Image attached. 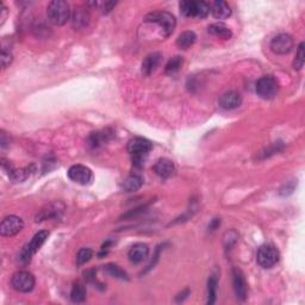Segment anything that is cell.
Instances as JSON below:
<instances>
[{"mask_svg": "<svg viewBox=\"0 0 305 305\" xmlns=\"http://www.w3.org/2000/svg\"><path fill=\"white\" fill-rule=\"evenodd\" d=\"M29 175L30 168H22V170H16V168H14L13 171H11L10 173H8V177H10V179L13 181V183H23Z\"/></svg>", "mask_w": 305, "mask_h": 305, "instance_id": "83f0119b", "label": "cell"}, {"mask_svg": "<svg viewBox=\"0 0 305 305\" xmlns=\"http://www.w3.org/2000/svg\"><path fill=\"white\" fill-rule=\"evenodd\" d=\"M180 7V12L183 16L191 18H195L196 14V1H193V0H184V1H181L179 4Z\"/></svg>", "mask_w": 305, "mask_h": 305, "instance_id": "4316f807", "label": "cell"}, {"mask_svg": "<svg viewBox=\"0 0 305 305\" xmlns=\"http://www.w3.org/2000/svg\"><path fill=\"white\" fill-rule=\"evenodd\" d=\"M48 236H49V232L47 230H41L37 234H35V236L31 238V241L28 244L23 247V249L19 253V262L22 265H28L31 261V258L34 256L36 253L40 250V248L43 246L45 241H47Z\"/></svg>", "mask_w": 305, "mask_h": 305, "instance_id": "277c9868", "label": "cell"}, {"mask_svg": "<svg viewBox=\"0 0 305 305\" xmlns=\"http://www.w3.org/2000/svg\"><path fill=\"white\" fill-rule=\"evenodd\" d=\"M207 31H209V34L218 36V37L224 38V40H228V38H230L232 36L231 30L223 23L211 24L209 28H207Z\"/></svg>", "mask_w": 305, "mask_h": 305, "instance_id": "d6986e66", "label": "cell"}, {"mask_svg": "<svg viewBox=\"0 0 305 305\" xmlns=\"http://www.w3.org/2000/svg\"><path fill=\"white\" fill-rule=\"evenodd\" d=\"M146 23H154L160 26L161 29V34L164 37H168V36L173 34L175 25H177V20L173 14L170 12L166 11H155L148 13L146 18H144Z\"/></svg>", "mask_w": 305, "mask_h": 305, "instance_id": "7a4b0ae2", "label": "cell"}, {"mask_svg": "<svg viewBox=\"0 0 305 305\" xmlns=\"http://www.w3.org/2000/svg\"><path fill=\"white\" fill-rule=\"evenodd\" d=\"M128 153L131 155L132 164L135 167H142L144 164V160L153 149V143L149 140L143 137H134L128 142Z\"/></svg>", "mask_w": 305, "mask_h": 305, "instance_id": "6da1fadb", "label": "cell"}, {"mask_svg": "<svg viewBox=\"0 0 305 305\" xmlns=\"http://www.w3.org/2000/svg\"><path fill=\"white\" fill-rule=\"evenodd\" d=\"M278 89H279V85H278V81L273 75H264V77H261L255 86L256 95L262 99H266V101L273 98L277 95Z\"/></svg>", "mask_w": 305, "mask_h": 305, "instance_id": "5b68a950", "label": "cell"}, {"mask_svg": "<svg viewBox=\"0 0 305 305\" xmlns=\"http://www.w3.org/2000/svg\"><path fill=\"white\" fill-rule=\"evenodd\" d=\"M279 252L276 247L271 244H264L258 249L256 253V261L262 268H272L279 261Z\"/></svg>", "mask_w": 305, "mask_h": 305, "instance_id": "8992f818", "label": "cell"}, {"mask_svg": "<svg viewBox=\"0 0 305 305\" xmlns=\"http://www.w3.org/2000/svg\"><path fill=\"white\" fill-rule=\"evenodd\" d=\"M93 252L90 248H81L77 254V265L78 266H83L85 265L86 262H89L92 258Z\"/></svg>", "mask_w": 305, "mask_h": 305, "instance_id": "f546056e", "label": "cell"}, {"mask_svg": "<svg viewBox=\"0 0 305 305\" xmlns=\"http://www.w3.org/2000/svg\"><path fill=\"white\" fill-rule=\"evenodd\" d=\"M196 40H197V36L193 31H184L183 34L179 35V37L177 38V45L180 49H189L191 45L195 44Z\"/></svg>", "mask_w": 305, "mask_h": 305, "instance_id": "7402d4cb", "label": "cell"}, {"mask_svg": "<svg viewBox=\"0 0 305 305\" xmlns=\"http://www.w3.org/2000/svg\"><path fill=\"white\" fill-rule=\"evenodd\" d=\"M112 134V132H111ZM111 134L107 130L101 132H93L89 137V146L91 148H98L111 138Z\"/></svg>", "mask_w": 305, "mask_h": 305, "instance_id": "44dd1931", "label": "cell"}, {"mask_svg": "<svg viewBox=\"0 0 305 305\" xmlns=\"http://www.w3.org/2000/svg\"><path fill=\"white\" fill-rule=\"evenodd\" d=\"M71 300L74 303H81L86 300V289L83 284H74L71 291Z\"/></svg>", "mask_w": 305, "mask_h": 305, "instance_id": "cb8c5ba5", "label": "cell"}, {"mask_svg": "<svg viewBox=\"0 0 305 305\" xmlns=\"http://www.w3.org/2000/svg\"><path fill=\"white\" fill-rule=\"evenodd\" d=\"M181 66H183V57L181 56H174L172 57L170 61L167 62L165 67V73L167 75H173L180 71Z\"/></svg>", "mask_w": 305, "mask_h": 305, "instance_id": "d4e9b609", "label": "cell"}, {"mask_svg": "<svg viewBox=\"0 0 305 305\" xmlns=\"http://www.w3.org/2000/svg\"><path fill=\"white\" fill-rule=\"evenodd\" d=\"M149 255V248L146 243H136L128 252V258L132 264H140Z\"/></svg>", "mask_w": 305, "mask_h": 305, "instance_id": "2e32d148", "label": "cell"}, {"mask_svg": "<svg viewBox=\"0 0 305 305\" xmlns=\"http://www.w3.org/2000/svg\"><path fill=\"white\" fill-rule=\"evenodd\" d=\"M63 210H65V206H63L62 203H59V202H57V203H50L37 213V216H36V222H42V220L45 219L56 218V217L59 218V217L62 215Z\"/></svg>", "mask_w": 305, "mask_h": 305, "instance_id": "7c38bea8", "label": "cell"}, {"mask_svg": "<svg viewBox=\"0 0 305 305\" xmlns=\"http://www.w3.org/2000/svg\"><path fill=\"white\" fill-rule=\"evenodd\" d=\"M11 285L18 292L32 291L35 288V277L34 274L28 271H18L11 278Z\"/></svg>", "mask_w": 305, "mask_h": 305, "instance_id": "52a82bcc", "label": "cell"}, {"mask_svg": "<svg viewBox=\"0 0 305 305\" xmlns=\"http://www.w3.org/2000/svg\"><path fill=\"white\" fill-rule=\"evenodd\" d=\"M104 270L106 271L111 277L117 278V279H120V280H128L129 279V277H128V274H126V272L123 271L122 268L119 267V266H117V265H114V264L106 265L104 267Z\"/></svg>", "mask_w": 305, "mask_h": 305, "instance_id": "484cf974", "label": "cell"}, {"mask_svg": "<svg viewBox=\"0 0 305 305\" xmlns=\"http://www.w3.org/2000/svg\"><path fill=\"white\" fill-rule=\"evenodd\" d=\"M153 170L154 172H155V174L159 175L160 178H162V179H167V178H170L173 175L175 167H174V164L171 161L170 159L162 158L156 161V164L154 165Z\"/></svg>", "mask_w": 305, "mask_h": 305, "instance_id": "9a60e30c", "label": "cell"}, {"mask_svg": "<svg viewBox=\"0 0 305 305\" xmlns=\"http://www.w3.org/2000/svg\"><path fill=\"white\" fill-rule=\"evenodd\" d=\"M219 224H220V220H219L218 218L213 219V220H212V223H211V225H210V229H211V230H215V229H216L217 226H218Z\"/></svg>", "mask_w": 305, "mask_h": 305, "instance_id": "836d02e7", "label": "cell"}, {"mask_svg": "<svg viewBox=\"0 0 305 305\" xmlns=\"http://www.w3.org/2000/svg\"><path fill=\"white\" fill-rule=\"evenodd\" d=\"M304 66V43L302 42L297 48V54H296V59L294 61V68L297 71H301Z\"/></svg>", "mask_w": 305, "mask_h": 305, "instance_id": "4dcf8cb0", "label": "cell"}, {"mask_svg": "<svg viewBox=\"0 0 305 305\" xmlns=\"http://www.w3.org/2000/svg\"><path fill=\"white\" fill-rule=\"evenodd\" d=\"M242 104V97L236 91H229L220 96L219 106L224 110H234Z\"/></svg>", "mask_w": 305, "mask_h": 305, "instance_id": "4fadbf2b", "label": "cell"}, {"mask_svg": "<svg viewBox=\"0 0 305 305\" xmlns=\"http://www.w3.org/2000/svg\"><path fill=\"white\" fill-rule=\"evenodd\" d=\"M211 12H212V16L217 19H226V18L231 16L230 6L225 1H222V0L213 2L212 6H211Z\"/></svg>", "mask_w": 305, "mask_h": 305, "instance_id": "ac0fdd59", "label": "cell"}, {"mask_svg": "<svg viewBox=\"0 0 305 305\" xmlns=\"http://www.w3.org/2000/svg\"><path fill=\"white\" fill-rule=\"evenodd\" d=\"M142 185H143V179H142L141 175L131 174L129 175L124 183H123V189H124L126 192H135L137 191V190H140Z\"/></svg>", "mask_w": 305, "mask_h": 305, "instance_id": "ffe728a7", "label": "cell"}, {"mask_svg": "<svg viewBox=\"0 0 305 305\" xmlns=\"http://www.w3.org/2000/svg\"><path fill=\"white\" fill-rule=\"evenodd\" d=\"M294 38L289 34H279L271 41L270 48L274 54L278 55H285L294 49Z\"/></svg>", "mask_w": 305, "mask_h": 305, "instance_id": "9c48e42d", "label": "cell"}, {"mask_svg": "<svg viewBox=\"0 0 305 305\" xmlns=\"http://www.w3.org/2000/svg\"><path fill=\"white\" fill-rule=\"evenodd\" d=\"M211 11V6L209 2L206 1H196V14L195 18H203L207 17V14L210 13Z\"/></svg>", "mask_w": 305, "mask_h": 305, "instance_id": "f1b7e54d", "label": "cell"}, {"mask_svg": "<svg viewBox=\"0 0 305 305\" xmlns=\"http://www.w3.org/2000/svg\"><path fill=\"white\" fill-rule=\"evenodd\" d=\"M217 285H218V278H217L216 274H212L207 280V304L215 303Z\"/></svg>", "mask_w": 305, "mask_h": 305, "instance_id": "603a6c76", "label": "cell"}, {"mask_svg": "<svg viewBox=\"0 0 305 305\" xmlns=\"http://www.w3.org/2000/svg\"><path fill=\"white\" fill-rule=\"evenodd\" d=\"M24 228V222L20 217L11 215L5 217L0 224V234L2 236H14Z\"/></svg>", "mask_w": 305, "mask_h": 305, "instance_id": "30bf717a", "label": "cell"}, {"mask_svg": "<svg viewBox=\"0 0 305 305\" xmlns=\"http://www.w3.org/2000/svg\"><path fill=\"white\" fill-rule=\"evenodd\" d=\"M12 62V54L10 53V51H6L5 49H2L1 51V66L2 68H6L8 67V66L11 65Z\"/></svg>", "mask_w": 305, "mask_h": 305, "instance_id": "1f68e13d", "label": "cell"}, {"mask_svg": "<svg viewBox=\"0 0 305 305\" xmlns=\"http://www.w3.org/2000/svg\"><path fill=\"white\" fill-rule=\"evenodd\" d=\"M162 60V55L160 53H153L149 54L146 59L142 62V73L144 75H150L158 68Z\"/></svg>", "mask_w": 305, "mask_h": 305, "instance_id": "e0dca14e", "label": "cell"}, {"mask_svg": "<svg viewBox=\"0 0 305 305\" xmlns=\"http://www.w3.org/2000/svg\"><path fill=\"white\" fill-rule=\"evenodd\" d=\"M47 17L54 25H65L71 18V8L63 0H54L47 7Z\"/></svg>", "mask_w": 305, "mask_h": 305, "instance_id": "3957f363", "label": "cell"}, {"mask_svg": "<svg viewBox=\"0 0 305 305\" xmlns=\"http://www.w3.org/2000/svg\"><path fill=\"white\" fill-rule=\"evenodd\" d=\"M90 12L89 8L84 7V6H78L75 8L73 14H72V23L75 30L85 29L90 23Z\"/></svg>", "mask_w": 305, "mask_h": 305, "instance_id": "5bb4252c", "label": "cell"}, {"mask_svg": "<svg viewBox=\"0 0 305 305\" xmlns=\"http://www.w3.org/2000/svg\"><path fill=\"white\" fill-rule=\"evenodd\" d=\"M68 178L80 185H90L93 180V173L89 167L83 165H74L67 172Z\"/></svg>", "mask_w": 305, "mask_h": 305, "instance_id": "ba28073f", "label": "cell"}, {"mask_svg": "<svg viewBox=\"0 0 305 305\" xmlns=\"http://www.w3.org/2000/svg\"><path fill=\"white\" fill-rule=\"evenodd\" d=\"M232 285H234V291L236 295L237 300L246 301L247 298V283L244 279L243 273L238 268L232 270Z\"/></svg>", "mask_w": 305, "mask_h": 305, "instance_id": "8fae6325", "label": "cell"}, {"mask_svg": "<svg viewBox=\"0 0 305 305\" xmlns=\"http://www.w3.org/2000/svg\"><path fill=\"white\" fill-rule=\"evenodd\" d=\"M0 12H1V17H0V19H1V25L5 23L6 18H7V8H6L5 5H1V10H0Z\"/></svg>", "mask_w": 305, "mask_h": 305, "instance_id": "d6a6232c", "label": "cell"}]
</instances>
